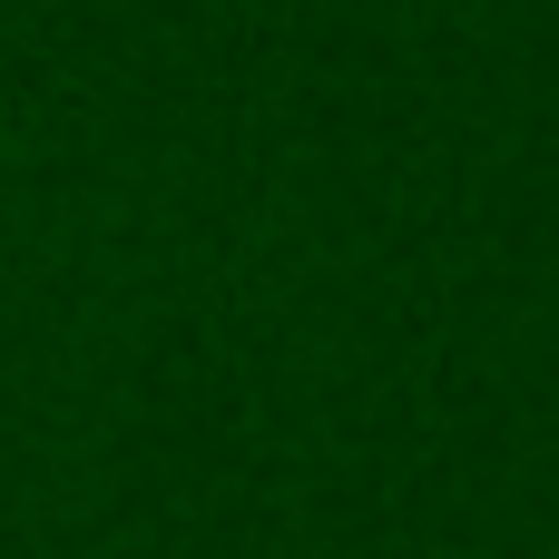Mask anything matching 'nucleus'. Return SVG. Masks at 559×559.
Masks as SVG:
<instances>
[]
</instances>
